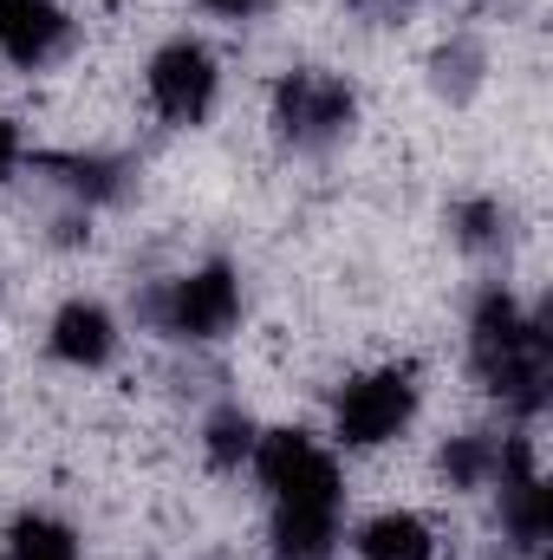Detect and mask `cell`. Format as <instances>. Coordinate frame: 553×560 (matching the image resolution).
Here are the masks:
<instances>
[{"label":"cell","mask_w":553,"mask_h":560,"mask_svg":"<svg viewBox=\"0 0 553 560\" xmlns=\"http://www.w3.org/2000/svg\"><path fill=\"white\" fill-rule=\"evenodd\" d=\"M430 555H436V535L411 509H385L358 528V560H430Z\"/></svg>","instance_id":"30bf717a"},{"label":"cell","mask_w":553,"mask_h":560,"mask_svg":"<svg viewBox=\"0 0 553 560\" xmlns=\"http://www.w3.org/2000/svg\"><path fill=\"white\" fill-rule=\"evenodd\" d=\"M209 13H222V20H248V13H261V0H202Z\"/></svg>","instance_id":"e0dca14e"},{"label":"cell","mask_w":553,"mask_h":560,"mask_svg":"<svg viewBox=\"0 0 553 560\" xmlns=\"http://www.w3.org/2000/svg\"><path fill=\"white\" fill-rule=\"evenodd\" d=\"M475 79H482V46H475V39H456V46L436 52V85H443V92L462 98V92H475Z\"/></svg>","instance_id":"5bb4252c"},{"label":"cell","mask_w":553,"mask_h":560,"mask_svg":"<svg viewBox=\"0 0 553 560\" xmlns=\"http://www.w3.org/2000/svg\"><path fill=\"white\" fill-rule=\"evenodd\" d=\"M416 418V378L404 365H385V372H365L339 392V443L345 450H378V443H398Z\"/></svg>","instance_id":"5b68a950"},{"label":"cell","mask_w":553,"mask_h":560,"mask_svg":"<svg viewBox=\"0 0 553 560\" xmlns=\"http://www.w3.org/2000/svg\"><path fill=\"white\" fill-rule=\"evenodd\" d=\"M143 313H150L156 332L189 339V346H209V339H222V332L242 319V275L222 268V261L189 268V275H176L169 287H156Z\"/></svg>","instance_id":"3957f363"},{"label":"cell","mask_w":553,"mask_h":560,"mask_svg":"<svg viewBox=\"0 0 553 560\" xmlns=\"http://www.w3.org/2000/svg\"><path fill=\"white\" fill-rule=\"evenodd\" d=\"M202 443H209V463H215V469H235V463H248V456H255L261 430H255V418H248L242 405H222L215 418L202 423Z\"/></svg>","instance_id":"4fadbf2b"},{"label":"cell","mask_w":553,"mask_h":560,"mask_svg":"<svg viewBox=\"0 0 553 560\" xmlns=\"http://www.w3.org/2000/svg\"><path fill=\"white\" fill-rule=\"evenodd\" d=\"M358 7H372V0H358Z\"/></svg>","instance_id":"ac0fdd59"},{"label":"cell","mask_w":553,"mask_h":560,"mask_svg":"<svg viewBox=\"0 0 553 560\" xmlns=\"http://www.w3.org/2000/svg\"><path fill=\"white\" fill-rule=\"evenodd\" d=\"M255 469L274 495V555L280 560H326L339 548V515H345V482L339 463L306 436V430H261Z\"/></svg>","instance_id":"6da1fadb"},{"label":"cell","mask_w":553,"mask_h":560,"mask_svg":"<svg viewBox=\"0 0 553 560\" xmlns=\"http://www.w3.org/2000/svg\"><path fill=\"white\" fill-rule=\"evenodd\" d=\"M46 170L79 202H118L125 196V163H111V156H46Z\"/></svg>","instance_id":"8fae6325"},{"label":"cell","mask_w":553,"mask_h":560,"mask_svg":"<svg viewBox=\"0 0 553 560\" xmlns=\"http://www.w3.org/2000/svg\"><path fill=\"white\" fill-rule=\"evenodd\" d=\"M352 118H358V92L339 79V72H286L274 92V125L280 138L293 143V150H326V143H339L352 131Z\"/></svg>","instance_id":"277c9868"},{"label":"cell","mask_w":553,"mask_h":560,"mask_svg":"<svg viewBox=\"0 0 553 560\" xmlns=\"http://www.w3.org/2000/svg\"><path fill=\"white\" fill-rule=\"evenodd\" d=\"M52 359L72 365V372H98L111 352H118V319L98 306V300H66L52 313V332H46Z\"/></svg>","instance_id":"ba28073f"},{"label":"cell","mask_w":553,"mask_h":560,"mask_svg":"<svg viewBox=\"0 0 553 560\" xmlns=\"http://www.w3.org/2000/svg\"><path fill=\"white\" fill-rule=\"evenodd\" d=\"M72 20L52 0H0V59H13L20 72H39L66 52Z\"/></svg>","instance_id":"52a82bcc"},{"label":"cell","mask_w":553,"mask_h":560,"mask_svg":"<svg viewBox=\"0 0 553 560\" xmlns=\"http://www.w3.org/2000/svg\"><path fill=\"white\" fill-rule=\"evenodd\" d=\"M143 92H150V105H156L169 125H202L209 105H215V92H222V72H215L209 46L169 39V46H156V59H150V72H143Z\"/></svg>","instance_id":"8992f818"},{"label":"cell","mask_w":553,"mask_h":560,"mask_svg":"<svg viewBox=\"0 0 553 560\" xmlns=\"http://www.w3.org/2000/svg\"><path fill=\"white\" fill-rule=\"evenodd\" d=\"M515 436H489V430H462L443 443V482L449 489H495L508 469Z\"/></svg>","instance_id":"9c48e42d"},{"label":"cell","mask_w":553,"mask_h":560,"mask_svg":"<svg viewBox=\"0 0 553 560\" xmlns=\"http://www.w3.org/2000/svg\"><path fill=\"white\" fill-rule=\"evenodd\" d=\"M456 222H462L456 235H462L469 248H489V242H495V229H502V209H495V202H462V209H456Z\"/></svg>","instance_id":"9a60e30c"},{"label":"cell","mask_w":553,"mask_h":560,"mask_svg":"<svg viewBox=\"0 0 553 560\" xmlns=\"http://www.w3.org/2000/svg\"><path fill=\"white\" fill-rule=\"evenodd\" d=\"M469 365H475V378L502 398V411L534 418V411L548 405V378H553L548 332H541V319L521 313L515 293H482L475 326H469Z\"/></svg>","instance_id":"7a4b0ae2"},{"label":"cell","mask_w":553,"mask_h":560,"mask_svg":"<svg viewBox=\"0 0 553 560\" xmlns=\"http://www.w3.org/2000/svg\"><path fill=\"white\" fill-rule=\"evenodd\" d=\"M13 170H20V131H13V125L0 118V183H7Z\"/></svg>","instance_id":"2e32d148"},{"label":"cell","mask_w":553,"mask_h":560,"mask_svg":"<svg viewBox=\"0 0 553 560\" xmlns=\"http://www.w3.org/2000/svg\"><path fill=\"white\" fill-rule=\"evenodd\" d=\"M7 560H85L79 555V535L52 515H20L7 528Z\"/></svg>","instance_id":"7c38bea8"}]
</instances>
